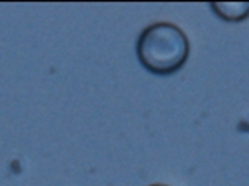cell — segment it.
I'll return each instance as SVG.
<instances>
[{
    "label": "cell",
    "mask_w": 249,
    "mask_h": 186,
    "mask_svg": "<svg viewBox=\"0 0 249 186\" xmlns=\"http://www.w3.org/2000/svg\"><path fill=\"white\" fill-rule=\"evenodd\" d=\"M214 10L221 14L228 20H241L249 15V3H236V5H228V3H214Z\"/></svg>",
    "instance_id": "2"
},
{
    "label": "cell",
    "mask_w": 249,
    "mask_h": 186,
    "mask_svg": "<svg viewBox=\"0 0 249 186\" xmlns=\"http://www.w3.org/2000/svg\"><path fill=\"white\" fill-rule=\"evenodd\" d=\"M190 53L185 32L174 23L159 22L147 27L139 36L137 56L155 74H170L183 66Z\"/></svg>",
    "instance_id": "1"
},
{
    "label": "cell",
    "mask_w": 249,
    "mask_h": 186,
    "mask_svg": "<svg viewBox=\"0 0 249 186\" xmlns=\"http://www.w3.org/2000/svg\"><path fill=\"white\" fill-rule=\"evenodd\" d=\"M152 186H168V185H152Z\"/></svg>",
    "instance_id": "3"
}]
</instances>
